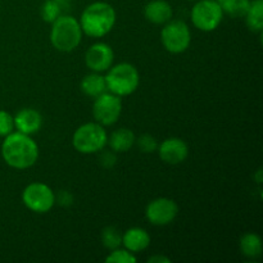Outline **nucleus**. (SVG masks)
I'll return each instance as SVG.
<instances>
[{
	"label": "nucleus",
	"instance_id": "1a4fd4ad",
	"mask_svg": "<svg viewBox=\"0 0 263 263\" xmlns=\"http://www.w3.org/2000/svg\"><path fill=\"white\" fill-rule=\"evenodd\" d=\"M121 113H122L121 97L105 91L95 98L92 104V116L95 122L100 123L102 126H112L117 122Z\"/></svg>",
	"mask_w": 263,
	"mask_h": 263
},
{
	"label": "nucleus",
	"instance_id": "6e6552de",
	"mask_svg": "<svg viewBox=\"0 0 263 263\" xmlns=\"http://www.w3.org/2000/svg\"><path fill=\"white\" fill-rule=\"evenodd\" d=\"M22 202L32 212L46 213L55 204V194L46 184L32 182L23 190Z\"/></svg>",
	"mask_w": 263,
	"mask_h": 263
},
{
	"label": "nucleus",
	"instance_id": "f03ea898",
	"mask_svg": "<svg viewBox=\"0 0 263 263\" xmlns=\"http://www.w3.org/2000/svg\"><path fill=\"white\" fill-rule=\"evenodd\" d=\"M79 22L85 35L103 37L115 27L116 10L105 2L91 3L84 9Z\"/></svg>",
	"mask_w": 263,
	"mask_h": 263
},
{
	"label": "nucleus",
	"instance_id": "4468645a",
	"mask_svg": "<svg viewBox=\"0 0 263 263\" xmlns=\"http://www.w3.org/2000/svg\"><path fill=\"white\" fill-rule=\"evenodd\" d=\"M122 246L131 253H139L151 246V235L143 228H131L122 234Z\"/></svg>",
	"mask_w": 263,
	"mask_h": 263
},
{
	"label": "nucleus",
	"instance_id": "423d86ee",
	"mask_svg": "<svg viewBox=\"0 0 263 263\" xmlns=\"http://www.w3.org/2000/svg\"><path fill=\"white\" fill-rule=\"evenodd\" d=\"M163 48L172 54H181L192 43V32L184 21L171 20L164 23L161 31Z\"/></svg>",
	"mask_w": 263,
	"mask_h": 263
},
{
	"label": "nucleus",
	"instance_id": "412c9836",
	"mask_svg": "<svg viewBox=\"0 0 263 263\" xmlns=\"http://www.w3.org/2000/svg\"><path fill=\"white\" fill-rule=\"evenodd\" d=\"M220 5L223 14H228L233 18H241L246 17L251 5V0H221Z\"/></svg>",
	"mask_w": 263,
	"mask_h": 263
},
{
	"label": "nucleus",
	"instance_id": "0eeeda50",
	"mask_svg": "<svg viewBox=\"0 0 263 263\" xmlns=\"http://www.w3.org/2000/svg\"><path fill=\"white\" fill-rule=\"evenodd\" d=\"M222 8L217 0H197L192 8V22L198 30L211 32L221 25Z\"/></svg>",
	"mask_w": 263,
	"mask_h": 263
},
{
	"label": "nucleus",
	"instance_id": "ddd939ff",
	"mask_svg": "<svg viewBox=\"0 0 263 263\" xmlns=\"http://www.w3.org/2000/svg\"><path fill=\"white\" fill-rule=\"evenodd\" d=\"M14 120V128L26 135H32L40 131L43 126V117L40 112L33 108H23L13 117Z\"/></svg>",
	"mask_w": 263,
	"mask_h": 263
},
{
	"label": "nucleus",
	"instance_id": "c85d7f7f",
	"mask_svg": "<svg viewBox=\"0 0 263 263\" xmlns=\"http://www.w3.org/2000/svg\"><path fill=\"white\" fill-rule=\"evenodd\" d=\"M259 174H261V170H258V176H259ZM261 181H262L261 177H258V184H259V182H261Z\"/></svg>",
	"mask_w": 263,
	"mask_h": 263
},
{
	"label": "nucleus",
	"instance_id": "a878e982",
	"mask_svg": "<svg viewBox=\"0 0 263 263\" xmlns=\"http://www.w3.org/2000/svg\"><path fill=\"white\" fill-rule=\"evenodd\" d=\"M116 161H117V158H116V154L112 149H110V152H103L99 157L100 164L105 168H110V167L115 166Z\"/></svg>",
	"mask_w": 263,
	"mask_h": 263
},
{
	"label": "nucleus",
	"instance_id": "b1692460",
	"mask_svg": "<svg viewBox=\"0 0 263 263\" xmlns=\"http://www.w3.org/2000/svg\"><path fill=\"white\" fill-rule=\"evenodd\" d=\"M108 263H135L136 257L127 249H113L112 253L105 258Z\"/></svg>",
	"mask_w": 263,
	"mask_h": 263
},
{
	"label": "nucleus",
	"instance_id": "aec40b11",
	"mask_svg": "<svg viewBox=\"0 0 263 263\" xmlns=\"http://www.w3.org/2000/svg\"><path fill=\"white\" fill-rule=\"evenodd\" d=\"M68 4V0H45L41 5V17L45 22L53 23L59 15L63 14V9Z\"/></svg>",
	"mask_w": 263,
	"mask_h": 263
},
{
	"label": "nucleus",
	"instance_id": "7c9ffc66",
	"mask_svg": "<svg viewBox=\"0 0 263 263\" xmlns=\"http://www.w3.org/2000/svg\"><path fill=\"white\" fill-rule=\"evenodd\" d=\"M217 2H221V0H217Z\"/></svg>",
	"mask_w": 263,
	"mask_h": 263
},
{
	"label": "nucleus",
	"instance_id": "f257e3e1",
	"mask_svg": "<svg viewBox=\"0 0 263 263\" xmlns=\"http://www.w3.org/2000/svg\"><path fill=\"white\" fill-rule=\"evenodd\" d=\"M2 157L12 168H30L37 162L39 146L31 135L13 131L3 140Z\"/></svg>",
	"mask_w": 263,
	"mask_h": 263
},
{
	"label": "nucleus",
	"instance_id": "5701e85b",
	"mask_svg": "<svg viewBox=\"0 0 263 263\" xmlns=\"http://www.w3.org/2000/svg\"><path fill=\"white\" fill-rule=\"evenodd\" d=\"M135 144L143 153H153L158 149V141L151 134H143L135 139Z\"/></svg>",
	"mask_w": 263,
	"mask_h": 263
},
{
	"label": "nucleus",
	"instance_id": "20e7f679",
	"mask_svg": "<svg viewBox=\"0 0 263 263\" xmlns=\"http://www.w3.org/2000/svg\"><path fill=\"white\" fill-rule=\"evenodd\" d=\"M105 79L107 90L117 97H127L136 91L140 84L138 68L131 63H118L108 69Z\"/></svg>",
	"mask_w": 263,
	"mask_h": 263
},
{
	"label": "nucleus",
	"instance_id": "7ed1b4c3",
	"mask_svg": "<svg viewBox=\"0 0 263 263\" xmlns=\"http://www.w3.org/2000/svg\"><path fill=\"white\" fill-rule=\"evenodd\" d=\"M82 33V28L76 18L68 14H62L51 23V45L57 50L69 53L81 44Z\"/></svg>",
	"mask_w": 263,
	"mask_h": 263
},
{
	"label": "nucleus",
	"instance_id": "4be33fe9",
	"mask_svg": "<svg viewBox=\"0 0 263 263\" xmlns=\"http://www.w3.org/2000/svg\"><path fill=\"white\" fill-rule=\"evenodd\" d=\"M102 243L109 251L120 248L122 246V234L115 226H108L102 231Z\"/></svg>",
	"mask_w": 263,
	"mask_h": 263
},
{
	"label": "nucleus",
	"instance_id": "bb28decb",
	"mask_svg": "<svg viewBox=\"0 0 263 263\" xmlns=\"http://www.w3.org/2000/svg\"><path fill=\"white\" fill-rule=\"evenodd\" d=\"M55 202L62 207H69L73 203V197L67 190H61L58 194H55Z\"/></svg>",
	"mask_w": 263,
	"mask_h": 263
},
{
	"label": "nucleus",
	"instance_id": "6ab92c4d",
	"mask_svg": "<svg viewBox=\"0 0 263 263\" xmlns=\"http://www.w3.org/2000/svg\"><path fill=\"white\" fill-rule=\"evenodd\" d=\"M247 26L253 32L263 31V0H251V5L246 14Z\"/></svg>",
	"mask_w": 263,
	"mask_h": 263
},
{
	"label": "nucleus",
	"instance_id": "39448f33",
	"mask_svg": "<svg viewBox=\"0 0 263 263\" xmlns=\"http://www.w3.org/2000/svg\"><path fill=\"white\" fill-rule=\"evenodd\" d=\"M108 143V134L104 126L98 122H87L80 126L73 134L72 144L79 153H99Z\"/></svg>",
	"mask_w": 263,
	"mask_h": 263
},
{
	"label": "nucleus",
	"instance_id": "f3484780",
	"mask_svg": "<svg viewBox=\"0 0 263 263\" xmlns=\"http://www.w3.org/2000/svg\"><path fill=\"white\" fill-rule=\"evenodd\" d=\"M81 91L90 98H97L107 91V84H105L104 76L99 72H91V73L84 76L80 82Z\"/></svg>",
	"mask_w": 263,
	"mask_h": 263
},
{
	"label": "nucleus",
	"instance_id": "cd10ccee",
	"mask_svg": "<svg viewBox=\"0 0 263 263\" xmlns=\"http://www.w3.org/2000/svg\"><path fill=\"white\" fill-rule=\"evenodd\" d=\"M149 263H161V262H164V263H168L170 259L167 258V257H163V256H154V257H151V258L148 259Z\"/></svg>",
	"mask_w": 263,
	"mask_h": 263
},
{
	"label": "nucleus",
	"instance_id": "9d476101",
	"mask_svg": "<svg viewBox=\"0 0 263 263\" xmlns=\"http://www.w3.org/2000/svg\"><path fill=\"white\" fill-rule=\"evenodd\" d=\"M179 205L170 198H157L145 208V217L152 225L166 226L176 218Z\"/></svg>",
	"mask_w": 263,
	"mask_h": 263
},
{
	"label": "nucleus",
	"instance_id": "a211bd4d",
	"mask_svg": "<svg viewBox=\"0 0 263 263\" xmlns=\"http://www.w3.org/2000/svg\"><path fill=\"white\" fill-rule=\"evenodd\" d=\"M240 251L248 258H258L262 254V239L254 233H247L240 239Z\"/></svg>",
	"mask_w": 263,
	"mask_h": 263
},
{
	"label": "nucleus",
	"instance_id": "dca6fc26",
	"mask_svg": "<svg viewBox=\"0 0 263 263\" xmlns=\"http://www.w3.org/2000/svg\"><path fill=\"white\" fill-rule=\"evenodd\" d=\"M135 134L130 128L121 127L113 131L108 138V143L110 149L115 153H126L135 145Z\"/></svg>",
	"mask_w": 263,
	"mask_h": 263
},
{
	"label": "nucleus",
	"instance_id": "c756f323",
	"mask_svg": "<svg viewBox=\"0 0 263 263\" xmlns=\"http://www.w3.org/2000/svg\"><path fill=\"white\" fill-rule=\"evenodd\" d=\"M189 2H197V0H189Z\"/></svg>",
	"mask_w": 263,
	"mask_h": 263
},
{
	"label": "nucleus",
	"instance_id": "9b49d317",
	"mask_svg": "<svg viewBox=\"0 0 263 263\" xmlns=\"http://www.w3.org/2000/svg\"><path fill=\"white\" fill-rule=\"evenodd\" d=\"M115 53L110 45L105 43H95L90 46L85 54V63L91 72L108 71L113 66Z\"/></svg>",
	"mask_w": 263,
	"mask_h": 263
},
{
	"label": "nucleus",
	"instance_id": "2eb2a0df",
	"mask_svg": "<svg viewBox=\"0 0 263 263\" xmlns=\"http://www.w3.org/2000/svg\"><path fill=\"white\" fill-rule=\"evenodd\" d=\"M172 14L171 4L166 0H152L144 8L145 18L154 25H164L172 20Z\"/></svg>",
	"mask_w": 263,
	"mask_h": 263
},
{
	"label": "nucleus",
	"instance_id": "393cba45",
	"mask_svg": "<svg viewBox=\"0 0 263 263\" xmlns=\"http://www.w3.org/2000/svg\"><path fill=\"white\" fill-rule=\"evenodd\" d=\"M14 120L10 113L7 110L0 109V138H5L7 135L14 131Z\"/></svg>",
	"mask_w": 263,
	"mask_h": 263
},
{
	"label": "nucleus",
	"instance_id": "f8f14e48",
	"mask_svg": "<svg viewBox=\"0 0 263 263\" xmlns=\"http://www.w3.org/2000/svg\"><path fill=\"white\" fill-rule=\"evenodd\" d=\"M158 154L164 163H182L189 156V146L182 139L168 138L158 145Z\"/></svg>",
	"mask_w": 263,
	"mask_h": 263
}]
</instances>
